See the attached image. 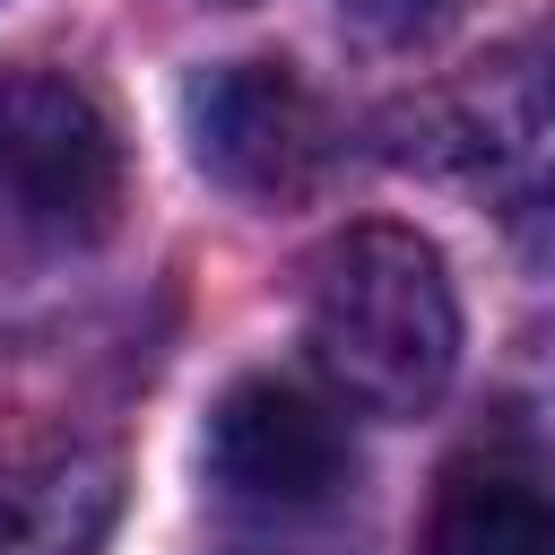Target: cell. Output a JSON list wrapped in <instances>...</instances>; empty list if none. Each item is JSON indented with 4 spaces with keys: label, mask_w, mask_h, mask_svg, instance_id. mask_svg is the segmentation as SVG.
<instances>
[{
    "label": "cell",
    "mask_w": 555,
    "mask_h": 555,
    "mask_svg": "<svg viewBox=\"0 0 555 555\" xmlns=\"http://www.w3.org/2000/svg\"><path fill=\"white\" fill-rule=\"evenodd\" d=\"M304 338L321 382L364 416H425L460 373V295L416 225H347L312 260Z\"/></svg>",
    "instance_id": "cell-1"
},
{
    "label": "cell",
    "mask_w": 555,
    "mask_h": 555,
    "mask_svg": "<svg viewBox=\"0 0 555 555\" xmlns=\"http://www.w3.org/2000/svg\"><path fill=\"white\" fill-rule=\"evenodd\" d=\"M408 165L451 173L486 208H546L555 199V69L520 43L468 61L460 78L425 87L408 104Z\"/></svg>",
    "instance_id": "cell-2"
},
{
    "label": "cell",
    "mask_w": 555,
    "mask_h": 555,
    "mask_svg": "<svg viewBox=\"0 0 555 555\" xmlns=\"http://www.w3.org/2000/svg\"><path fill=\"white\" fill-rule=\"evenodd\" d=\"M121 130L61 69H0V217L87 243L121 208Z\"/></svg>",
    "instance_id": "cell-3"
},
{
    "label": "cell",
    "mask_w": 555,
    "mask_h": 555,
    "mask_svg": "<svg viewBox=\"0 0 555 555\" xmlns=\"http://www.w3.org/2000/svg\"><path fill=\"white\" fill-rule=\"evenodd\" d=\"M182 121H191V156L208 182H225L234 199H304L321 173H330V113L321 95L286 69V61H225V69H199L191 95H182Z\"/></svg>",
    "instance_id": "cell-4"
},
{
    "label": "cell",
    "mask_w": 555,
    "mask_h": 555,
    "mask_svg": "<svg viewBox=\"0 0 555 555\" xmlns=\"http://www.w3.org/2000/svg\"><path fill=\"white\" fill-rule=\"evenodd\" d=\"M347 477H356L347 425L312 390L260 373L217 399V416H208V486L217 494H234L251 512H321L347 494Z\"/></svg>",
    "instance_id": "cell-5"
},
{
    "label": "cell",
    "mask_w": 555,
    "mask_h": 555,
    "mask_svg": "<svg viewBox=\"0 0 555 555\" xmlns=\"http://www.w3.org/2000/svg\"><path fill=\"white\" fill-rule=\"evenodd\" d=\"M121 512V460L95 442H35L0 468V555H95Z\"/></svg>",
    "instance_id": "cell-6"
},
{
    "label": "cell",
    "mask_w": 555,
    "mask_h": 555,
    "mask_svg": "<svg viewBox=\"0 0 555 555\" xmlns=\"http://www.w3.org/2000/svg\"><path fill=\"white\" fill-rule=\"evenodd\" d=\"M425 555H555V486L512 460H460L425 512Z\"/></svg>",
    "instance_id": "cell-7"
},
{
    "label": "cell",
    "mask_w": 555,
    "mask_h": 555,
    "mask_svg": "<svg viewBox=\"0 0 555 555\" xmlns=\"http://www.w3.org/2000/svg\"><path fill=\"white\" fill-rule=\"evenodd\" d=\"M347 17L373 35V43H416L451 17V0H347Z\"/></svg>",
    "instance_id": "cell-8"
}]
</instances>
